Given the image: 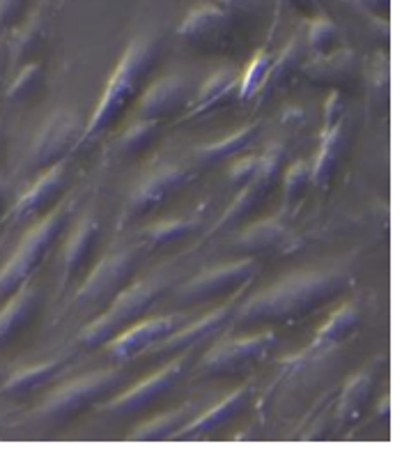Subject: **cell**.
Returning a JSON list of instances; mask_svg holds the SVG:
<instances>
[{
	"label": "cell",
	"mask_w": 402,
	"mask_h": 467,
	"mask_svg": "<svg viewBox=\"0 0 402 467\" xmlns=\"http://www.w3.org/2000/svg\"><path fill=\"white\" fill-rule=\"evenodd\" d=\"M184 320H187V314H168L157 316V318H143L136 325H131L129 329H125L120 337H115L113 341L106 343L104 348H108V357L118 361V364L136 361L143 352L157 346L159 341H163L168 334L182 327Z\"/></svg>",
	"instance_id": "e0dca14e"
},
{
	"label": "cell",
	"mask_w": 402,
	"mask_h": 467,
	"mask_svg": "<svg viewBox=\"0 0 402 467\" xmlns=\"http://www.w3.org/2000/svg\"><path fill=\"white\" fill-rule=\"evenodd\" d=\"M178 37L196 54L219 58V56H230L237 48V24L211 3V5L196 7L182 21Z\"/></svg>",
	"instance_id": "5bb4252c"
},
{
	"label": "cell",
	"mask_w": 402,
	"mask_h": 467,
	"mask_svg": "<svg viewBox=\"0 0 402 467\" xmlns=\"http://www.w3.org/2000/svg\"><path fill=\"white\" fill-rule=\"evenodd\" d=\"M69 359L67 357H57V359L42 361V364H35V367L24 368V371H16L10 380L3 387V394L7 396H28L33 391L42 389V387L51 385L60 373L67 368Z\"/></svg>",
	"instance_id": "4dcf8cb0"
},
{
	"label": "cell",
	"mask_w": 402,
	"mask_h": 467,
	"mask_svg": "<svg viewBox=\"0 0 402 467\" xmlns=\"http://www.w3.org/2000/svg\"><path fill=\"white\" fill-rule=\"evenodd\" d=\"M251 399H253V387L242 385L240 389H235L232 394L225 396L223 400H219L211 410L196 414L184 429H180L178 433H175L172 442H184V440L191 442V440L214 438L221 429L232 424V421L249 408Z\"/></svg>",
	"instance_id": "ffe728a7"
},
{
	"label": "cell",
	"mask_w": 402,
	"mask_h": 467,
	"mask_svg": "<svg viewBox=\"0 0 402 467\" xmlns=\"http://www.w3.org/2000/svg\"><path fill=\"white\" fill-rule=\"evenodd\" d=\"M86 122H81V116L72 109H60L53 111L46 118L39 131L35 134L28 152L24 157L19 175L24 178H37L51 166L67 161L69 154L78 148V139L83 134Z\"/></svg>",
	"instance_id": "9c48e42d"
},
{
	"label": "cell",
	"mask_w": 402,
	"mask_h": 467,
	"mask_svg": "<svg viewBox=\"0 0 402 467\" xmlns=\"http://www.w3.org/2000/svg\"><path fill=\"white\" fill-rule=\"evenodd\" d=\"M44 90V65L28 63L16 72L15 81L7 88V101H30Z\"/></svg>",
	"instance_id": "d590c367"
},
{
	"label": "cell",
	"mask_w": 402,
	"mask_h": 467,
	"mask_svg": "<svg viewBox=\"0 0 402 467\" xmlns=\"http://www.w3.org/2000/svg\"><path fill=\"white\" fill-rule=\"evenodd\" d=\"M5 67H7V48L0 44V86H3V78H5Z\"/></svg>",
	"instance_id": "ee69618b"
},
{
	"label": "cell",
	"mask_w": 402,
	"mask_h": 467,
	"mask_svg": "<svg viewBox=\"0 0 402 467\" xmlns=\"http://www.w3.org/2000/svg\"><path fill=\"white\" fill-rule=\"evenodd\" d=\"M166 295V281L161 276H152L145 281H134L129 288L122 290L108 306L97 316L92 323L86 325L77 346L81 350H99L106 343L120 337L125 329L143 320L149 308Z\"/></svg>",
	"instance_id": "277c9868"
},
{
	"label": "cell",
	"mask_w": 402,
	"mask_h": 467,
	"mask_svg": "<svg viewBox=\"0 0 402 467\" xmlns=\"http://www.w3.org/2000/svg\"><path fill=\"white\" fill-rule=\"evenodd\" d=\"M26 5L28 0H0V33L19 24Z\"/></svg>",
	"instance_id": "ab89813d"
},
{
	"label": "cell",
	"mask_w": 402,
	"mask_h": 467,
	"mask_svg": "<svg viewBox=\"0 0 402 467\" xmlns=\"http://www.w3.org/2000/svg\"><path fill=\"white\" fill-rule=\"evenodd\" d=\"M101 223L97 214H86L77 228L69 235L67 246H65V265H63V281H60V290L67 293L72 290L83 276L90 272L92 261H95L97 246H99Z\"/></svg>",
	"instance_id": "44dd1931"
},
{
	"label": "cell",
	"mask_w": 402,
	"mask_h": 467,
	"mask_svg": "<svg viewBox=\"0 0 402 467\" xmlns=\"http://www.w3.org/2000/svg\"><path fill=\"white\" fill-rule=\"evenodd\" d=\"M306 58H308L306 37H304V35H294V37L283 47L278 58H272L267 74H264L263 86H260L258 95L253 97V101H258V104H267V101H272L283 88L290 86V83L302 74V65Z\"/></svg>",
	"instance_id": "484cf974"
},
{
	"label": "cell",
	"mask_w": 402,
	"mask_h": 467,
	"mask_svg": "<svg viewBox=\"0 0 402 467\" xmlns=\"http://www.w3.org/2000/svg\"><path fill=\"white\" fill-rule=\"evenodd\" d=\"M384 364H387V357H379L377 361L368 364L366 368H361L355 378L347 380V385L343 387L338 399V412H335V421H338L340 429H350L356 421H361L368 412L370 403H373V396L377 391L379 376L384 371Z\"/></svg>",
	"instance_id": "7402d4cb"
},
{
	"label": "cell",
	"mask_w": 402,
	"mask_h": 467,
	"mask_svg": "<svg viewBox=\"0 0 402 467\" xmlns=\"http://www.w3.org/2000/svg\"><path fill=\"white\" fill-rule=\"evenodd\" d=\"M189 361H191L189 352L172 357V359H168V364L161 371L140 380L131 389L120 391V394H115L110 400H106V405H101V412L108 414V417H115V420H122V417H134V414H143L148 410L157 408L178 387L180 378L187 371Z\"/></svg>",
	"instance_id": "4fadbf2b"
},
{
	"label": "cell",
	"mask_w": 402,
	"mask_h": 467,
	"mask_svg": "<svg viewBox=\"0 0 402 467\" xmlns=\"http://www.w3.org/2000/svg\"><path fill=\"white\" fill-rule=\"evenodd\" d=\"M302 77L313 86L329 90H347L356 78V54L352 48H338L326 56H308L302 65Z\"/></svg>",
	"instance_id": "603a6c76"
},
{
	"label": "cell",
	"mask_w": 402,
	"mask_h": 467,
	"mask_svg": "<svg viewBox=\"0 0 402 467\" xmlns=\"http://www.w3.org/2000/svg\"><path fill=\"white\" fill-rule=\"evenodd\" d=\"M240 83L242 74L235 72V69L225 67L214 72L205 83H202L201 90L193 97V101H189L187 111H184L180 122H193L198 120V118L210 116L216 109L228 107V104H232L235 99H240Z\"/></svg>",
	"instance_id": "d4e9b609"
},
{
	"label": "cell",
	"mask_w": 402,
	"mask_h": 467,
	"mask_svg": "<svg viewBox=\"0 0 402 467\" xmlns=\"http://www.w3.org/2000/svg\"><path fill=\"white\" fill-rule=\"evenodd\" d=\"M364 325V314H361V306L356 302H345L343 306L326 320L320 327L317 337L313 338L308 352L313 355H322L326 350H335L338 346H343L347 338L355 332H359V327Z\"/></svg>",
	"instance_id": "83f0119b"
},
{
	"label": "cell",
	"mask_w": 402,
	"mask_h": 467,
	"mask_svg": "<svg viewBox=\"0 0 402 467\" xmlns=\"http://www.w3.org/2000/svg\"><path fill=\"white\" fill-rule=\"evenodd\" d=\"M143 255V246L136 244L101 258L81 279V285L74 293L72 308L86 314H101L122 290L134 284Z\"/></svg>",
	"instance_id": "8992f818"
},
{
	"label": "cell",
	"mask_w": 402,
	"mask_h": 467,
	"mask_svg": "<svg viewBox=\"0 0 402 467\" xmlns=\"http://www.w3.org/2000/svg\"><path fill=\"white\" fill-rule=\"evenodd\" d=\"M5 302V306L0 308V348L19 338L35 323L42 311L44 293L37 284L28 281Z\"/></svg>",
	"instance_id": "cb8c5ba5"
},
{
	"label": "cell",
	"mask_w": 402,
	"mask_h": 467,
	"mask_svg": "<svg viewBox=\"0 0 402 467\" xmlns=\"http://www.w3.org/2000/svg\"><path fill=\"white\" fill-rule=\"evenodd\" d=\"M69 166L67 161L51 166L33 180V187L12 205V219L15 222H28V219H42L53 213L60 202L67 198L69 192Z\"/></svg>",
	"instance_id": "2e32d148"
},
{
	"label": "cell",
	"mask_w": 402,
	"mask_h": 467,
	"mask_svg": "<svg viewBox=\"0 0 402 467\" xmlns=\"http://www.w3.org/2000/svg\"><path fill=\"white\" fill-rule=\"evenodd\" d=\"M287 164V148L285 143H273L260 154V166L255 171L253 178L244 184V187L237 189V196L232 198L230 207L219 217V222L207 231V240L214 235H219L221 231H228V228H235L246 223L249 219H253L255 214L264 207V202L269 201L272 192L276 189V184L281 182L283 169Z\"/></svg>",
	"instance_id": "ba28073f"
},
{
	"label": "cell",
	"mask_w": 402,
	"mask_h": 467,
	"mask_svg": "<svg viewBox=\"0 0 402 467\" xmlns=\"http://www.w3.org/2000/svg\"><path fill=\"white\" fill-rule=\"evenodd\" d=\"M48 35V16L44 10H37L24 26H19L12 37L10 48H7V56H10L12 63L16 67H24V65L35 63V56H39V51L46 44Z\"/></svg>",
	"instance_id": "f1b7e54d"
},
{
	"label": "cell",
	"mask_w": 402,
	"mask_h": 467,
	"mask_svg": "<svg viewBox=\"0 0 402 467\" xmlns=\"http://www.w3.org/2000/svg\"><path fill=\"white\" fill-rule=\"evenodd\" d=\"M356 5L364 7L370 15L379 16V21H387L388 16V0H355Z\"/></svg>",
	"instance_id": "7bdbcfd3"
},
{
	"label": "cell",
	"mask_w": 402,
	"mask_h": 467,
	"mask_svg": "<svg viewBox=\"0 0 402 467\" xmlns=\"http://www.w3.org/2000/svg\"><path fill=\"white\" fill-rule=\"evenodd\" d=\"M302 240L297 233L287 226L281 219H263V222H253L240 233L232 249L242 255H251V258H260V255H287L299 251Z\"/></svg>",
	"instance_id": "d6986e66"
},
{
	"label": "cell",
	"mask_w": 402,
	"mask_h": 467,
	"mask_svg": "<svg viewBox=\"0 0 402 467\" xmlns=\"http://www.w3.org/2000/svg\"><path fill=\"white\" fill-rule=\"evenodd\" d=\"M283 184V213L290 217V214L297 213L299 202L306 198V193L313 187V171L308 161H293V164H285L281 175Z\"/></svg>",
	"instance_id": "836d02e7"
},
{
	"label": "cell",
	"mask_w": 402,
	"mask_h": 467,
	"mask_svg": "<svg viewBox=\"0 0 402 467\" xmlns=\"http://www.w3.org/2000/svg\"><path fill=\"white\" fill-rule=\"evenodd\" d=\"M214 5H219L230 19L240 26V21H246V24H253L260 15V0H216Z\"/></svg>",
	"instance_id": "74e56055"
},
{
	"label": "cell",
	"mask_w": 402,
	"mask_h": 467,
	"mask_svg": "<svg viewBox=\"0 0 402 467\" xmlns=\"http://www.w3.org/2000/svg\"><path fill=\"white\" fill-rule=\"evenodd\" d=\"M5 150V131H3V125H0V152Z\"/></svg>",
	"instance_id": "bcb514c9"
},
{
	"label": "cell",
	"mask_w": 402,
	"mask_h": 467,
	"mask_svg": "<svg viewBox=\"0 0 402 467\" xmlns=\"http://www.w3.org/2000/svg\"><path fill=\"white\" fill-rule=\"evenodd\" d=\"M131 373L125 367L104 368V371L86 373L77 380L63 385L37 412L39 420L51 429H60L81 417L95 405H104L106 400L120 394L122 387L129 382Z\"/></svg>",
	"instance_id": "5b68a950"
},
{
	"label": "cell",
	"mask_w": 402,
	"mask_h": 467,
	"mask_svg": "<svg viewBox=\"0 0 402 467\" xmlns=\"http://www.w3.org/2000/svg\"><path fill=\"white\" fill-rule=\"evenodd\" d=\"M373 92L375 99L384 107L388 101V63L384 56L377 58V63L373 65Z\"/></svg>",
	"instance_id": "60d3db41"
},
{
	"label": "cell",
	"mask_w": 402,
	"mask_h": 467,
	"mask_svg": "<svg viewBox=\"0 0 402 467\" xmlns=\"http://www.w3.org/2000/svg\"><path fill=\"white\" fill-rule=\"evenodd\" d=\"M191 86L180 74H168V77L157 78L148 83L140 99L136 101V116L139 120H154L163 122L175 116H182L187 111Z\"/></svg>",
	"instance_id": "ac0fdd59"
},
{
	"label": "cell",
	"mask_w": 402,
	"mask_h": 467,
	"mask_svg": "<svg viewBox=\"0 0 402 467\" xmlns=\"http://www.w3.org/2000/svg\"><path fill=\"white\" fill-rule=\"evenodd\" d=\"M350 284V275L345 272H299L240 304L228 327L246 332L269 325L297 323L343 297Z\"/></svg>",
	"instance_id": "6da1fadb"
},
{
	"label": "cell",
	"mask_w": 402,
	"mask_h": 467,
	"mask_svg": "<svg viewBox=\"0 0 402 467\" xmlns=\"http://www.w3.org/2000/svg\"><path fill=\"white\" fill-rule=\"evenodd\" d=\"M78 201H81V196L65 198L53 213H48L46 217L39 219V222L26 233V237L21 240V244L16 246L10 263L0 270V302H5L10 295H15L16 290L21 288V285L33 281L35 272H37L39 265L46 261L48 251L53 249L57 237L63 235L67 223L72 222L74 207H77Z\"/></svg>",
	"instance_id": "3957f363"
},
{
	"label": "cell",
	"mask_w": 402,
	"mask_h": 467,
	"mask_svg": "<svg viewBox=\"0 0 402 467\" xmlns=\"http://www.w3.org/2000/svg\"><path fill=\"white\" fill-rule=\"evenodd\" d=\"M276 332H255L249 337L228 338L211 348L196 367V378L201 380H221V378H242L253 373L264 364L276 348Z\"/></svg>",
	"instance_id": "30bf717a"
},
{
	"label": "cell",
	"mask_w": 402,
	"mask_h": 467,
	"mask_svg": "<svg viewBox=\"0 0 402 467\" xmlns=\"http://www.w3.org/2000/svg\"><path fill=\"white\" fill-rule=\"evenodd\" d=\"M258 166H260V154H249V157H242V160L240 157L232 160V164H230L228 169L230 184H232L235 189L244 187V184L255 175Z\"/></svg>",
	"instance_id": "f35d334b"
},
{
	"label": "cell",
	"mask_w": 402,
	"mask_h": 467,
	"mask_svg": "<svg viewBox=\"0 0 402 467\" xmlns=\"http://www.w3.org/2000/svg\"><path fill=\"white\" fill-rule=\"evenodd\" d=\"M202 219L201 217H182V219H168V222H159L154 226H148L145 231H140V242L143 251H159L166 249L170 244H178V242L189 240L198 233Z\"/></svg>",
	"instance_id": "1f68e13d"
},
{
	"label": "cell",
	"mask_w": 402,
	"mask_h": 467,
	"mask_svg": "<svg viewBox=\"0 0 402 467\" xmlns=\"http://www.w3.org/2000/svg\"><path fill=\"white\" fill-rule=\"evenodd\" d=\"M350 145V120H347V107H345L343 92L334 90L325 104V120L320 131V150L315 161L311 164L313 187L329 189L338 173L340 164L345 161Z\"/></svg>",
	"instance_id": "7c38bea8"
},
{
	"label": "cell",
	"mask_w": 402,
	"mask_h": 467,
	"mask_svg": "<svg viewBox=\"0 0 402 467\" xmlns=\"http://www.w3.org/2000/svg\"><path fill=\"white\" fill-rule=\"evenodd\" d=\"M159 56H161V44L152 35H140L125 48L113 77L106 83L104 95H101L95 113L83 127L78 148H88L120 125L122 118L136 107V101L148 88L149 78L159 65Z\"/></svg>",
	"instance_id": "7a4b0ae2"
},
{
	"label": "cell",
	"mask_w": 402,
	"mask_h": 467,
	"mask_svg": "<svg viewBox=\"0 0 402 467\" xmlns=\"http://www.w3.org/2000/svg\"><path fill=\"white\" fill-rule=\"evenodd\" d=\"M287 5L297 10L299 15L308 16V19H315V16H322V5L320 0H285Z\"/></svg>",
	"instance_id": "b9f144b4"
},
{
	"label": "cell",
	"mask_w": 402,
	"mask_h": 467,
	"mask_svg": "<svg viewBox=\"0 0 402 467\" xmlns=\"http://www.w3.org/2000/svg\"><path fill=\"white\" fill-rule=\"evenodd\" d=\"M255 272H258V258H251V255H242L240 261L216 265L175 290V304L180 308H193L244 293L246 285L253 281Z\"/></svg>",
	"instance_id": "8fae6325"
},
{
	"label": "cell",
	"mask_w": 402,
	"mask_h": 467,
	"mask_svg": "<svg viewBox=\"0 0 402 467\" xmlns=\"http://www.w3.org/2000/svg\"><path fill=\"white\" fill-rule=\"evenodd\" d=\"M5 202H7V189H5V182H3V178H0V217H3V213H5Z\"/></svg>",
	"instance_id": "f6af8a7d"
},
{
	"label": "cell",
	"mask_w": 402,
	"mask_h": 467,
	"mask_svg": "<svg viewBox=\"0 0 402 467\" xmlns=\"http://www.w3.org/2000/svg\"><path fill=\"white\" fill-rule=\"evenodd\" d=\"M193 417H196V403L180 405V408L168 410V412L159 414L154 420L140 424L129 435V440H134V442H163V440H172L175 433L180 429H184Z\"/></svg>",
	"instance_id": "f546056e"
},
{
	"label": "cell",
	"mask_w": 402,
	"mask_h": 467,
	"mask_svg": "<svg viewBox=\"0 0 402 467\" xmlns=\"http://www.w3.org/2000/svg\"><path fill=\"white\" fill-rule=\"evenodd\" d=\"M306 37V51L308 56H326L334 54L338 48H343V33H340L338 26L331 19H326L325 15L311 19L308 26Z\"/></svg>",
	"instance_id": "e575fe53"
},
{
	"label": "cell",
	"mask_w": 402,
	"mask_h": 467,
	"mask_svg": "<svg viewBox=\"0 0 402 467\" xmlns=\"http://www.w3.org/2000/svg\"><path fill=\"white\" fill-rule=\"evenodd\" d=\"M198 178H201V171L196 166L189 169V166L180 164H161L149 171L127 198L120 219H118V231H127V228L157 214L168 202L175 201L184 189L191 187Z\"/></svg>",
	"instance_id": "52a82bcc"
},
{
	"label": "cell",
	"mask_w": 402,
	"mask_h": 467,
	"mask_svg": "<svg viewBox=\"0 0 402 467\" xmlns=\"http://www.w3.org/2000/svg\"><path fill=\"white\" fill-rule=\"evenodd\" d=\"M269 63H272V56H269L267 51H260V54L251 60V65L246 67V72H242L240 99L253 101V97L258 95L260 86H263L264 74H267V69H269Z\"/></svg>",
	"instance_id": "8d00e7d4"
},
{
	"label": "cell",
	"mask_w": 402,
	"mask_h": 467,
	"mask_svg": "<svg viewBox=\"0 0 402 467\" xmlns=\"http://www.w3.org/2000/svg\"><path fill=\"white\" fill-rule=\"evenodd\" d=\"M260 134V122H251V125L240 127L237 131L228 136V139H221L214 140L210 145H201L196 148L193 152V161H196V169H211V166H219V164H228V161L237 160L251 145L255 143Z\"/></svg>",
	"instance_id": "4316f807"
},
{
	"label": "cell",
	"mask_w": 402,
	"mask_h": 467,
	"mask_svg": "<svg viewBox=\"0 0 402 467\" xmlns=\"http://www.w3.org/2000/svg\"><path fill=\"white\" fill-rule=\"evenodd\" d=\"M240 299L242 293L232 295V297H228V302H225L223 306L214 308L211 314L202 316V318L193 320V323L189 325L184 323L182 327H178L172 334H168V337L163 338V341H159L157 346H152L148 352H143L139 359L161 361L172 359V357L182 355V352H191L193 348L201 346L202 341H207V338H211L214 334L223 332V327H228L230 318L235 314V308L240 306Z\"/></svg>",
	"instance_id": "9a60e30c"
},
{
	"label": "cell",
	"mask_w": 402,
	"mask_h": 467,
	"mask_svg": "<svg viewBox=\"0 0 402 467\" xmlns=\"http://www.w3.org/2000/svg\"><path fill=\"white\" fill-rule=\"evenodd\" d=\"M163 122L154 120H136L125 134L118 140V157L125 161L140 160L143 154H148L149 150L157 145V140L161 139Z\"/></svg>",
	"instance_id": "d6a6232c"
}]
</instances>
